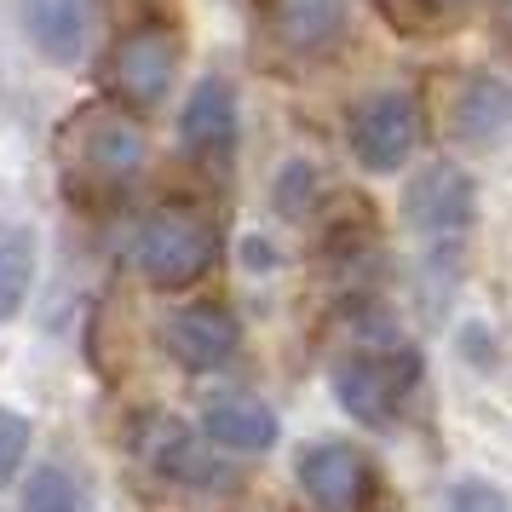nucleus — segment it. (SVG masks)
I'll return each mask as SVG.
<instances>
[{
    "mask_svg": "<svg viewBox=\"0 0 512 512\" xmlns=\"http://www.w3.org/2000/svg\"><path fill=\"white\" fill-rule=\"evenodd\" d=\"M144 167V127L133 121L127 104H81L64 127H58V173L70 190H127Z\"/></svg>",
    "mask_w": 512,
    "mask_h": 512,
    "instance_id": "nucleus-1",
    "label": "nucleus"
},
{
    "mask_svg": "<svg viewBox=\"0 0 512 512\" xmlns=\"http://www.w3.org/2000/svg\"><path fill=\"white\" fill-rule=\"evenodd\" d=\"M133 259H139V271L156 282V288H190L196 277L213 271V259H219V231H213L208 213L173 202V208H156L139 225Z\"/></svg>",
    "mask_w": 512,
    "mask_h": 512,
    "instance_id": "nucleus-2",
    "label": "nucleus"
},
{
    "mask_svg": "<svg viewBox=\"0 0 512 512\" xmlns=\"http://www.w3.org/2000/svg\"><path fill=\"white\" fill-rule=\"evenodd\" d=\"M415 386H420V357L409 346H369L334 369L340 409L363 426H392Z\"/></svg>",
    "mask_w": 512,
    "mask_h": 512,
    "instance_id": "nucleus-3",
    "label": "nucleus"
},
{
    "mask_svg": "<svg viewBox=\"0 0 512 512\" xmlns=\"http://www.w3.org/2000/svg\"><path fill=\"white\" fill-rule=\"evenodd\" d=\"M472 213H478V190L466 179L455 162H432L415 173V185L403 190V219H409V231L443 259V265H455V248H461V236L472 231Z\"/></svg>",
    "mask_w": 512,
    "mask_h": 512,
    "instance_id": "nucleus-4",
    "label": "nucleus"
},
{
    "mask_svg": "<svg viewBox=\"0 0 512 512\" xmlns=\"http://www.w3.org/2000/svg\"><path fill=\"white\" fill-rule=\"evenodd\" d=\"M173 75H179V35L167 24H133L104 64V81L127 110H156L173 93Z\"/></svg>",
    "mask_w": 512,
    "mask_h": 512,
    "instance_id": "nucleus-5",
    "label": "nucleus"
},
{
    "mask_svg": "<svg viewBox=\"0 0 512 512\" xmlns=\"http://www.w3.org/2000/svg\"><path fill=\"white\" fill-rule=\"evenodd\" d=\"M420 133H426V116L409 93H369L357 110H351V156L369 167V173H392L415 156Z\"/></svg>",
    "mask_w": 512,
    "mask_h": 512,
    "instance_id": "nucleus-6",
    "label": "nucleus"
},
{
    "mask_svg": "<svg viewBox=\"0 0 512 512\" xmlns=\"http://www.w3.org/2000/svg\"><path fill=\"white\" fill-rule=\"evenodd\" d=\"M300 489L311 495V507L323 512H363L374 495V466L357 443H311L300 455Z\"/></svg>",
    "mask_w": 512,
    "mask_h": 512,
    "instance_id": "nucleus-7",
    "label": "nucleus"
},
{
    "mask_svg": "<svg viewBox=\"0 0 512 512\" xmlns=\"http://www.w3.org/2000/svg\"><path fill=\"white\" fill-rule=\"evenodd\" d=\"M133 455L144 461V472H156V478H167V484H196V489L219 484V461L208 455V443L173 415L144 420L139 438H133Z\"/></svg>",
    "mask_w": 512,
    "mask_h": 512,
    "instance_id": "nucleus-8",
    "label": "nucleus"
},
{
    "mask_svg": "<svg viewBox=\"0 0 512 512\" xmlns=\"http://www.w3.org/2000/svg\"><path fill=\"white\" fill-rule=\"evenodd\" d=\"M162 346L179 369L208 374V369H219V363H231L236 323H231L225 305H185V311H173L162 323Z\"/></svg>",
    "mask_w": 512,
    "mask_h": 512,
    "instance_id": "nucleus-9",
    "label": "nucleus"
},
{
    "mask_svg": "<svg viewBox=\"0 0 512 512\" xmlns=\"http://www.w3.org/2000/svg\"><path fill=\"white\" fill-rule=\"evenodd\" d=\"M98 0H24V29L35 52L52 64H81V52L93 47Z\"/></svg>",
    "mask_w": 512,
    "mask_h": 512,
    "instance_id": "nucleus-10",
    "label": "nucleus"
},
{
    "mask_svg": "<svg viewBox=\"0 0 512 512\" xmlns=\"http://www.w3.org/2000/svg\"><path fill=\"white\" fill-rule=\"evenodd\" d=\"M202 438L219 449H236V455H259L277 443V415L248 392H225L202 409Z\"/></svg>",
    "mask_w": 512,
    "mask_h": 512,
    "instance_id": "nucleus-11",
    "label": "nucleus"
},
{
    "mask_svg": "<svg viewBox=\"0 0 512 512\" xmlns=\"http://www.w3.org/2000/svg\"><path fill=\"white\" fill-rule=\"evenodd\" d=\"M512 127V87L495 75H472L449 104V133L461 144H495Z\"/></svg>",
    "mask_w": 512,
    "mask_h": 512,
    "instance_id": "nucleus-12",
    "label": "nucleus"
},
{
    "mask_svg": "<svg viewBox=\"0 0 512 512\" xmlns=\"http://www.w3.org/2000/svg\"><path fill=\"white\" fill-rule=\"evenodd\" d=\"M346 24V0H271V29L288 52H323Z\"/></svg>",
    "mask_w": 512,
    "mask_h": 512,
    "instance_id": "nucleus-13",
    "label": "nucleus"
},
{
    "mask_svg": "<svg viewBox=\"0 0 512 512\" xmlns=\"http://www.w3.org/2000/svg\"><path fill=\"white\" fill-rule=\"evenodd\" d=\"M179 133H185L190 150H231V139H236V104H231V93H225L219 81H202V87L190 93L185 116H179Z\"/></svg>",
    "mask_w": 512,
    "mask_h": 512,
    "instance_id": "nucleus-14",
    "label": "nucleus"
},
{
    "mask_svg": "<svg viewBox=\"0 0 512 512\" xmlns=\"http://www.w3.org/2000/svg\"><path fill=\"white\" fill-rule=\"evenodd\" d=\"M35 282V236L24 225H0V323H12Z\"/></svg>",
    "mask_w": 512,
    "mask_h": 512,
    "instance_id": "nucleus-15",
    "label": "nucleus"
},
{
    "mask_svg": "<svg viewBox=\"0 0 512 512\" xmlns=\"http://www.w3.org/2000/svg\"><path fill=\"white\" fill-rule=\"evenodd\" d=\"M18 512H81V489L64 466H41L35 478L24 484V501Z\"/></svg>",
    "mask_w": 512,
    "mask_h": 512,
    "instance_id": "nucleus-16",
    "label": "nucleus"
},
{
    "mask_svg": "<svg viewBox=\"0 0 512 512\" xmlns=\"http://www.w3.org/2000/svg\"><path fill=\"white\" fill-rule=\"evenodd\" d=\"M443 512H512V501L484 478H461L443 489Z\"/></svg>",
    "mask_w": 512,
    "mask_h": 512,
    "instance_id": "nucleus-17",
    "label": "nucleus"
},
{
    "mask_svg": "<svg viewBox=\"0 0 512 512\" xmlns=\"http://www.w3.org/2000/svg\"><path fill=\"white\" fill-rule=\"evenodd\" d=\"M24 455H29V420L18 409H0V484L24 466Z\"/></svg>",
    "mask_w": 512,
    "mask_h": 512,
    "instance_id": "nucleus-18",
    "label": "nucleus"
},
{
    "mask_svg": "<svg viewBox=\"0 0 512 512\" xmlns=\"http://www.w3.org/2000/svg\"><path fill=\"white\" fill-rule=\"evenodd\" d=\"M311 179H317V173H311L305 162H288V167H282V173H277V208H282V213H305L311 190H317Z\"/></svg>",
    "mask_w": 512,
    "mask_h": 512,
    "instance_id": "nucleus-19",
    "label": "nucleus"
},
{
    "mask_svg": "<svg viewBox=\"0 0 512 512\" xmlns=\"http://www.w3.org/2000/svg\"><path fill=\"white\" fill-rule=\"evenodd\" d=\"M420 6H426V12H438V18H455V12L472 6V0H420Z\"/></svg>",
    "mask_w": 512,
    "mask_h": 512,
    "instance_id": "nucleus-20",
    "label": "nucleus"
},
{
    "mask_svg": "<svg viewBox=\"0 0 512 512\" xmlns=\"http://www.w3.org/2000/svg\"><path fill=\"white\" fill-rule=\"evenodd\" d=\"M501 35L512 41V0H501Z\"/></svg>",
    "mask_w": 512,
    "mask_h": 512,
    "instance_id": "nucleus-21",
    "label": "nucleus"
}]
</instances>
